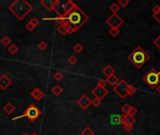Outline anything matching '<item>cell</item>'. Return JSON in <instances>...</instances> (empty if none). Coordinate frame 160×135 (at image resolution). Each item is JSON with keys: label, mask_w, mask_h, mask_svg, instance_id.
<instances>
[{"label": "cell", "mask_w": 160, "mask_h": 135, "mask_svg": "<svg viewBox=\"0 0 160 135\" xmlns=\"http://www.w3.org/2000/svg\"><path fill=\"white\" fill-rule=\"evenodd\" d=\"M64 18H65L64 25L68 27L70 34L78 31L89 21V16L78 6H76L70 13L64 16Z\"/></svg>", "instance_id": "6da1fadb"}, {"label": "cell", "mask_w": 160, "mask_h": 135, "mask_svg": "<svg viewBox=\"0 0 160 135\" xmlns=\"http://www.w3.org/2000/svg\"><path fill=\"white\" fill-rule=\"evenodd\" d=\"M8 9L18 20H23L32 11L33 7L26 0H15L9 6Z\"/></svg>", "instance_id": "7a4b0ae2"}, {"label": "cell", "mask_w": 160, "mask_h": 135, "mask_svg": "<svg viewBox=\"0 0 160 135\" xmlns=\"http://www.w3.org/2000/svg\"><path fill=\"white\" fill-rule=\"evenodd\" d=\"M128 59L131 63H133V65L137 69H140L145 63L150 60V55L147 52L144 51L142 47L137 46L128 55Z\"/></svg>", "instance_id": "3957f363"}, {"label": "cell", "mask_w": 160, "mask_h": 135, "mask_svg": "<svg viewBox=\"0 0 160 135\" xmlns=\"http://www.w3.org/2000/svg\"><path fill=\"white\" fill-rule=\"evenodd\" d=\"M41 115V110L37 107L35 104L31 103V104H29V106H27V108L23 112L22 115L13 117L12 120H17V119H20L22 117H26L30 122H34L39 118V116Z\"/></svg>", "instance_id": "277c9868"}, {"label": "cell", "mask_w": 160, "mask_h": 135, "mask_svg": "<svg viewBox=\"0 0 160 135\" xmlns=\"http://www.w3.org/2000/svg\"><path fill=\"white\" fill-rule=\"evenodd\" d=\"M143 82L148 84L151 88H155L160 84V72L155 69H151L149 72L146 73L143 78Z\"/></svg>", "instance_id": "5b68a950"}, {"label": "cell", "mask_w": 160, "mask_h": 135, "mask_svg": "<svg viewBox=\"0 0 160 135\" xmlns=\"http://www.w3.org/2000/svg\"><path fill=\"white\" fill-rule=\"evenodd\" d=\"M129 84L125 80H120L115 87H113V91L121 98H125L128 96Z\"/></svg>", "instance_id": "8992f818"}, {"label": "cell", "mask_w": 160, "mask_h": 135, "mask_svg": "<svg viewBox=\"0 0 160 135\" xmlns=\"http://www.w3.org/2000/svg\"><path fill=\"white\" fill-rule=\"evenodd\" d=\"M136 123V118L134 116H130L128 115L121 116V124L122 125L125 131H131L133 129V125Z\"/></svg>", "instance_id": "52a82bcc"}, {"label": "cell", "mask_w": 160, "mask_h": 135, "mask_svg": "<svg viewBox=\"0 0 160 135\" xmlns=\"http://www.w3.org/2000/svg\"><path fill=\"white\" fill-rule=\"evenodd\" d=\"M106 23L110 28H119L121 25H123L124 21L118 14H112L106 20Z\"/></svg>", "instance_id": "ba28073f"}, {"label": "cell", "mask_w": 160, "mask_h": 135, "mask_svg": "<svg viewBox=\"0 0 160 135\" xmlns=\"http://www.w3.org/2000/svg\"><path fill=\"white\" fill-rule=\"evenodd\" d=\"M92 94L96 98H99L102 99L105 98L107 94H108V90L107 88H102L99 87H95L92 90Z\"/></svg>", "instance_id": "9c48e42d"}, {"label": "cell", "mask_w": 160, "mask_h": 135, "mask_svg": "<svg viewBox=\"0 0 160 135\" xmlns=\"http://www.w3.org/2000/svg\"><path fill=\"white\" fill-rule=\"evenodd\" d=\"M77 105L83 110H87L90 105H92V101L87 95H83L77 99Z\"/></svg>", "instance_id": "30bf717a"}, {"label": "cell", "mask_w": 160, "mask_h": 135, "mask_svg": "<svg viewBox=\"0 0 160 135\" xmlns=\"http://www.w3.org/2000/svg\"><path fill=\"white\" fill-rule=\"evenodd\" d=\"M11 84V79L7 75V74H2L0 76V89L1 90H6L9 88Z\"/></svg>", "instance_id": "8fae6325"}, {"label": "cell", "mask_w": 160, "mask_h": 135, "mask_svg": "<svg viewBox=\"0 0 160 135\" xmlns=\"http://www.w3.org/2000/svg\"><path fill=\"white\" fill-rule=\"evenodd\" d=\"M75 7H76V4H74L73 1H71V0H67V1L62 3L61 8H62V10H63L64 16H66L67 14L70 13L75 8Z\"/></svg>", "instance_id": "7c38bea8"}, {"label": "cell", "mask_w": 160, "mask_h": 135, "mask_svg": "<svg viewBox=\"0 0 160 135\" xmlns=\"http://www.w3.org/2000/svg\"><path fill=\"white\" fill-rule=\"evenodd\" d=\"M58 1H59V0H54V1H53V0H41V4L43 5L47 10L54 11L55 7H56V5H57Z\"/></svg>", "instance_id": "4fadbf2b"}, {"label": "cell", "mask_w": 160, "mask_h": 135, "mask_svg": "<svg viewBox=\"0 0 160 135\" xmlns=\"http://www.w3.org/2000/svg\"><path fill=\"white\" fill-rule=\"evenodd\" d=\"M30 96H31L34 99H35L36 101H40L41 98H44V91L41 90V89L36 87V88H34V89L31 90Z\"/></svg>", "instance_id": "5bb4252c"}, {"label": "cell", "mask_w": 160, "mask_h": 135, "mask_svg": "<svg viewBox=\"0 0 160 135\" xmlns=\"http://www.w3.org/2000/svg\"><path fill=\"white\" fill-rule=\"evenodd\" d=\"M39 23H40V21H39L37 18L34 17V18L30 19L29 22L26 25V29L27 31L31 32V31H33V30L35 29V28L39 25Z\"/></svg>", "instance_id": "9a60e30c"}, {"label": "cell", "mask_w": 160, "mask_h": 135, "mask_svg": "<svg viewBox=\"0 0 160 135\" xmlns=\"http://www.w3.org/2000/svg\"><path fill=\"white\" fill-rule=\"evenodd\" d=\"M102 72H103V74L105 75L107 78H108L109 76L115 74V69H114V68L111 66V65H107V66H105V67L103 68Z\"/></svg>", "instance_id": "2e32d148"}, {"label": "cell", "mask_w": 160, "mask_h": 135, "mask_svg": "<svg viewBox=\"0 0 160 135\" xmlns=\"http://www.w3.org/2000/svg\"><path fill=\"white\" fill-rule=\"evenodd\" d=\"M3 111L7 113V115H11V113L15 111V106L13 105L11 102H7V103L4 105Z\"/></svg>", "instance_id": "e0dca14e"}, {"label": "cell", "mask_w": 160, "mask_h": 135, "mask_svg": "<svg viewBox=\"0 0 160 135\" xmlns=\"http://www.w3.org/2000/svg\"><path fill=\"white\" fill-rule=\"evenodd\" d=\"M107 83L108 84H110V86H112V87H115L116 84L119 83V78H118V76L117 75H115V74H113V75H111V76H109L108 78H107Z\"/></svg>", "instance_id": "ac0fdd59"}, {"label": "cell", "mask_w": 160, "mask_h": 135, "mask_svg": "<svg viewBox=\"0 0 160 135\" xmlns=\"http://www.w3.org/2000/svg\"><path fill=\"white\" fill-rule=\"evenodd\" d=\"M57 30H58V32L61 35V36H65V35H67V34H70V31H69L68 27H67L65 25H59L58 28H57Z\"/></svg>", "instance_id": "d6986e66"}, {"label": "cell", "mask_w": 160, "mask_h": 135, "mask_svg": "<svg viewBox=\"0 0 160 135\" xmlns=\"http://www.w3.org/2000/svg\"><path fill=\"white\" fill-rule=\"evenodd\" d=\"M51 90H52V93L55 96H59L60 94L63 93V88H62L60 86H59V84H56V86H54Z\"/></svg>", "instance_id": "ffe728a7"}, {"label": "cell", "mask_w": 160, "mask_h": 135, "mask_svg": "<svg viewBox=\"0 0 160 135\" xmlns=\"http://www.w3.org/2000/svg\"><path fill=\"white\" fill-rule=\"evenodd\" d=\"M8 52L11 54V55H14L19 52V47L16 44H11L8 47Z\"/></svg>", "instance_id": "44dd1931"}, {"label": "cell", "mask_w": 160, "mask_h": 135, "mask_svg": "<svg viewBox=\"0 0 160 135\" xmlns=\"http://www.w3.org/2000/svg\"><path fill=\"white\" fill-rule=\"evenodd\" d=\"M0 42H1V44L5 47H9L11 44V39L9 38L8 36H4L1 40H0Z\"/></svg>", "instance_id": "7402d4cb"}, {"label": "cell", "mask_w": 160, "mask_h": 135, "mask_svg": "<svg viewBox=\"0 0 160 135\" xmlns=\"http://www.w3.org/2000/svg\"><path fill=\"white\" fill-rule=\"evenodd\" d=\"M120 33H121L120 28H110L109 31H108V34H109L112 38L118 37V36L120 35Z\"/></svg>", "instance_id": "603a6c76"}, {"label": "cell", "mask_w": 160, "mask_h": 135, "mask_svg": "<svg viewBox=\"0 0 160 135\" xmlns=\"http://www.w3.org/2000/svg\"><path fill=\"white\" fill-rule=\"evenodd\" d=\"M109 10H110L111 12H112V14H117L118 11L120 10V6L117 3H112L109 7Z\"/></svg>", "instance_id": "cb8c5ba5"}, {"label": "cell", "mask_w": 160, "mask_h": 135, "mask_svg": "<svg viewBox=\"0 0 160 135\" xmlns=\"http://www.w3.org/2000/svg\"><path fill=\"white\" fill-rule=\"evenodd\" d=\"M73 50H74V52L76 53V54H81L83 52V50H84V47H83V45L81 43H76V44L74 45Z\"/></svg>", "instance_id": "d4e9b609"}, {"label": "cell", "mask_w": 160, "mask_h": 135, "mask_svg": "<svg viewBox=\"0 0 160 135\" xmlns=\"http://www.w3.org/2000/svg\"><path fill=\"white\" fill-rule=\"evenodd\" d=\"M94 131L90 127H86L81 131V135H93Z\"/></svg>", "instance_id": "484cf974"}, {"label": "cell", "mask_w": 160, "mask_h": 135, "mask_svg": "<svg viewBox=\"0 0 160 135\" xmlns=\"http://www.w3.org/2000/svg\"><path fill=\"white\" fill-rule=\"evenodd\" d=\"M53 78H54L56 81L59 82V81H61V80L64 78V74L62 73L61 72H56L53 74Z\"/></svg>", "instance_id": "4316f807"}, {"label": "cell", "mask_w": 160, "mask_h": 135, "mask_svg": "<svg viewBox=\"0 0 160 135\" xmlns=\"http://www.w3.org/2000/svg\"><path fill=\"white\" fill-rule=\"evenodd\" d=\"M111 124H114V125L121 124V116H117V115L111 116Z\"/></svg>", "instance_id": "83f0119b"}, {"label": "cell", "mask_w": 160, "mask_h": 135, "mask_svg": "<svg viewBox=\"0 0 160 135\" xmlns=\"http://www.w3.org/2000/svg\"><path fill=\"white\" fill-rule=\"evenodd\" d=\"M131 108V105L129 103H125L122 106V115H128V113H129V110Z\"/></svg>", "instance_id": "f1b7e54d"}, {"label": "cell", "mask_w": 160, "mask_h": 135, "mask_svg": "<svg viewBox=\"0 0 160 135\" xmlns=\"http://www.w3.org/2000/svg\"><path fill=\"white\" fill-rule=\"evenodd\" d=\"M77 61H78V59H77V57H76L75 55H70V56H69V58H68V63L70 64V65H72V66L75 65V64L77 63Z\"/></svg>", "instance_id": "f546056e"}, {"label": "cell", "mask_w": 160, "mask_h": 135, "mask_svg": "<svg viewBox=\"0 0 160 135\" xmlns=\"http://www.w3.org/2000/svg\"><path fill=\"white\" fill-rule=\"evenodd\" d=\"M48 47V44H47V42L44 41V40H41V42H39L38 43V49L41 50V51H44V50H46Z\"/></svg>", "instance_id": "4dcf8cb0"}, {"label": "cell", "mask_w": 160, "mask_h": 135, "mask_svg": "<svg viewBox=\"0 0 160 135\" xmlns=\"http://www.w3.org/2000/svg\"><path fill=\"white\" fill-rule=\"evenodd\" d=\"M129 3H130L129 0H119L117 4L120 6V8H126Z\"/></svg>", "instance_id": "1f68e13d"}, {"label": "cell", "mask_w": 160, "mask_h": 135, "mask_svg": "<svg viewBox=\"0 0 160 135\" xmlns=\"http://www.w3.org/2000/svg\"><path fill=\"white\" fill-rule=\"evenodd\" d=\"M107 81L106 80H104V79H99L98 81H97V87H102V88H106L107 87Z\"/></svg>", "instance_id": "d6a6232c"}, {"label": "cell", "mask_w": 160, "mask_h": 135, "mask_svg": "<svg viewBox=\"0 0 160 135\" xmlns=\"http://www.w3.org/2000/svg\"><path fill=\"white\" fill-rule=\"evenodd\" d=\"M137 109L135 107V106H131V108L129 110V113H128V116H134L135 115H137Z\"/></svg>", "instance_id": "836d02e7"}, {"label": "cell", "mask_w": 160, "mask_h": 135, "mask_svg": "<svg viewBox=\"0 0 160 135\" xmlns=\"http://www.w3.org/2000/svg\"><path fill=\"white\" fill-rule=\"evenodd\" d=\"M137 91V88L135 87H133L132 84H129L128 87V96H132L133 94H135V92Z\"/></svg>", "instance_id": "e575fe53"}, {"label": "cell", "mask_w": 160, "mask_h": 135, "mask_svg": "<svg viewBox=\"0 0 160 135\" xmlns=\"http://www.w3.org/2000/svg\"><path fill=\"white\" fill-rule=\"evenodd\" d=\"M101 99H99V98H94L92 101V104L94 106V107H98V106H100L101 105Z\"/></svg>", "instance_id": "d590c367"}, {"label": "cell", "mask_w": 160, "mask_h": 135, "mask_svg": "<svg viewBox=\"0 0 160 135\" xmlns=\"http://www.w3.org/2000/svg\"><path fill=\"white\" fill-rule=\"evenodd\" d=\"M152 43L155 45V47H157L158 49H160V35H159V36H157V37L154 40Z\"/></svg>", "instance_id": "8d00e7d4"}, {"label": "cell", "mask_w": 160, "mask_h": 135, "mask_svg": "<svg viewBox=\"0 0 160 135\" xmlns=\"http://www.w3.org/2000/svg\"><path fill=\"white\" fill-rule=\"evenodd\" d=\"M152 14H155V13L159 12V11H160V5H158V4L155 5L154 7H152Z\"/></svg>", "instance_id": "74e56055"}, {"label": "cell", "mask_w": 160, "mask_h": 135, "mask_svg": "<svg viewBox=\"0 0 160 135\" xmlns=\"http://www.w3.org/2000/svg\"><path fill=\"white\" fill-rule=\"evenodd\" d=\"M152 18H154L156 22L158 24H160V11L157 12V13H155V14H152Z\"/></svg>", "instance_id": "f35d334b"}, {"label": "cell", "mask_w": 160, "mask_h": 135, "mask_svg": "<svg viewBox=\"0 0 160 135\" xmlns=\"http://www.w3.org/2000/svg\"><path fill=\"white\" fill-rule=\"evenodd\" d=\"M155 88H156V91H157V92H158V93L160 94V84H158V86H157V87H156Z\"/></svg>", "instance_id": "ab89813d"}, {"label": "cell", "mask_w": 160, "mask_h": 135, "mask_svg": "<svg viewBox=\"0 0 160 135\" xmlns=\"http://www.w3.org/2000/svg\"><path fill=\"white\" fill-rule=\"evenodd\" d=\"M30 135H39V133H37L36 131H34V132H32V133H31Z\"/></svg>", "instance_id": "60d3db41"}, {"label": "cell", "mask_w": 160, "mask_h": 135, "mask_svg": "<svg viewBox=\"0 0 160 135\" xmlns=\"http://www.w3.org/2000/svg\"><path fill=\"white\" fill-rule=\"evenodd\" d=\"M22 135H30V134H29V133H27V132H24Z\"/></svg>", "instance_id": "b9f144b4"}, {"label": "cell", "mask_w": 160, "mask_h": 135, "mask_svg": "<svg viewBox=\"0 0 160 135\" xmlns=\"http://www.w3.org/2000/svg\"><path fill=\"white\" fill-rule=\"evenodd\" d=\"M62 135H67V134H62Z\"/></svg>", "instance_id": "7bdbcfd3"}, {"label": "cell", "mask_w": 160, "mask_h": 135, "mask_svg": "<svg viewBox=\"0 0 160 135\" xmlns=\"http://www.w3.org/2000/svg\"></svg>", "instance_id": "ee69618b"}]
</instances>
